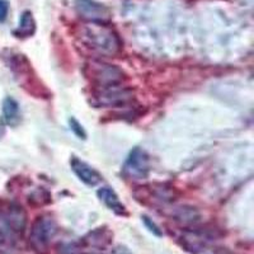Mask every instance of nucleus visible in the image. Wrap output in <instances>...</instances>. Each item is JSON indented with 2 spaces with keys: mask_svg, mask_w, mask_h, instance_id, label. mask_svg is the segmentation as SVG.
<instances>
[{
  "mask_svg": "<svg viewBox=\"0 0 254 254\" xmlns=\"http://www.w3.org/2000/svg\"><path fill=\"white\" fill-rule=\"evenodd\" d=\"M92 27H85L81 40L94 51L101 55H115L120 49L117 36L111 29L106 28L104 24L92 23Z\"/></svg>",
  "mask_w": 254,
  "mask_h": 254,
  "instance_id": "1",
  "label": "nucleus"
},
{
  "mask_svg": "<svg viewBox=\"0 0 254 254\" xmlns=\"http://www.w3.org/2000/svg\"><path fill=\"white\" fill-rule=\"evenodd\" d=\"M58 233V226L51 217H38L31 229L29 243L37 252H45Z\"/></svg>",
  "mask_w": 254,
  "mask_h": 254,
  "instance_id": "2",
  "label": "nucleus"
},
{
  "mask_svg": "<svg viewBox=\"0 0 254 254\" xmlns=\"http://www.w3.org/2000/svg\"><path fill=\"white\" fill-rule=\"evenodd\" d=\"M122 172L130 179L137 181V179L146 178L150 172V159L142 149L135 147L126 159Z\"/></svg>",
  "mask_w": 254,
  "mask_h": 254,
  "instance_id": "3",
  "label": "nucleus"
},
{
  "mask_svg": "<svg viewBox=\"0 0 254 254\" xmlns=\"http://www.w3.org/2000/svg\"><path fill=\"white\" fill-rule=\"evenodd\" d=\"M76 13L90 23L106 24L111 19L110 9L95 0H75Z\"/></svg>",
  "mask_w": 254,
  "mask_h": 254,
  "instance_id": "4",
  "label": "nucleus"
},
{
  "mask_svg": "<svg viewBox=\"0 0 254 254\" xmlns=\"http://www.w3.org/2000/svg\"><path fill=\"white\" fill-rule=\"evenodd\" d=\"M70 165H71L72 172L76 174V177L87 186L94 187L102 182L101 174L95 171L94 168H92L89 164H87L76 156H72L71 160H70Z\"/></svg>",
  "mask_w": 254,
  "mask_h": 254,
  "instance_id": "5",
  "label": "nucleus"
},
{
  "mask_svg": "<svg viewBox=\"0 0 254 254\" xmlns=\"http://www.w3.org/2000/svg\"><path fill=\"white\" fill-rule=\"evenodd\" d=\"M99 199L104 205L107 206L111 211H113L117 215H126V207L124 203L120 201L119 196L116 194L115 190L110 187H102L97 190Z\"/></svg>",
  "mask_w": 254,
  "mask_h": 254,
  "instance_id": "6",
  "label": "nucleus"
},
{
  "mask_svg": "<svg viewBox=\"0 0 254 254\" xmlns=\"http://www.w3.org/2000/svg\"><path fill=\"white\" fill-rule=\"evenodd\" d=\"M95 78L103 87H112L122 80V71L111 65H98L95 71Z\"/></svg>",
  "mask_w": 254,
  "mask_h": 254,
  "instance_id": "7",
  "label": "nucleus"
},
{
  "mask_svg": "<svg viewBox=\"0 0 254 254\" xmlns=\"http://www.w3.org/2000/svg\"><path fill=\"white\" fill-rule=\"evenodd\" d=\"M36 32V20L33 18L29 10L22 13L19 19V24H18V28L14 31V35L17 37H31V36L35 35Z\"/></svg>",
  "mask_w": 254,
  "mask_h": 254,
  "instance_id": "8",
  "label": "nucleus"
},
{
  "mask_svg": "<svg viewBox=\"0 0 254 254\" xmlns=\"http://www.w3.org/2000/svg\"><path fill=\"white\" fill-rule=\"evenodd\" d=\"M19 106H18L17 101L8 97L4 99L3 102V117L5 122L10 126H15L19 122Z\"/></svg>",
  "mask_w": 254,
  "mask_h": 254,
  "instance_id": "9",
  "label": "nucleus"
},
{
  "mask_svg": "<svg viewBox=\"0 0 254 254\" xmlns=\"http://www.w3.org/2000/svg\"><path fill=\"white\" fill-rule=\"evenodd\" d=\"M69 122H70V126H71L72 132L75 133L79 139H87V133H85V131H84L83 126H81L75 119H71Z\"/></svg>",
  "mask_w": 254,
  "mask_h": 254,
  "instance_id": "10",
  "label": "nucleus"
},
{
  "mask_svg": "<svg viewBox=\"0 0 254 254\" xmlns=\"http://www.w3.org/2000/svg\"><path fill=\"white\" fill-rule=\"evenodd\" d=\"M142 221H144L145 226H146V228L149 229L154 235H156V237H162V231H160L159 226L156 225L153 220H150L147 216H142Z\"/></svg>",
  "mask_w": 254,
  "mask_h": 254,
  "instance_id": "11",
  "label": "nucleus"
},
{
  "mask_svg": "<svg viewBox=\"0 0 254 254\" xmlns=\"http://www.w3.org/2000/svg\"><path fill=\"white\" fill-rule=\"evenodd\" d=\"M9 3L8 0H0V23H4L8 18Z\"/></svg>",
  "mask_w": 254,
  "mask_h": 254,
  "instance_id": "12",
  "label": "nucleus"
},
{
  "mask_svg": "<svg viewBox=\"0 0 254 254\" xmlns=\"http://www.w3.org/2000/svg\"><path fill=\"white\" fill-rule=\"evenodd\" d=\"M3 133H4V130H3V128H0V137L3 136Z\"/></svg>",
  "mask_w": 254,
  "mask_h": 254,
  "instance_id": "13",
  "label": "nucleus"
}]
</instances>
